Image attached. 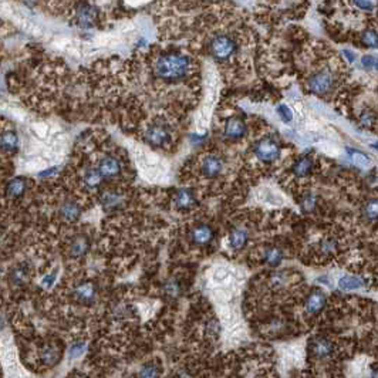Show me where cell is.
Masks as SVG:
<instances>
[{
    "label": "cell",
    "mask_w": 378,
    "mask_h": 378,
    "mask_svg": "<svg viewBox=\"0 0 378 378\" xmlns=\"http://www.w3.org/2000/svg\"><path fill=\"white\" fill-rule=\"evenodd\" d=\"M191 61L185 54L181 53H168L158 58L154 72L158 79L165 81H177L184 79L189 70Z\"/></svg>",
    "instance_id": "6da1fadb"
},
{
    "label": "cell",
    "mask_w": 378,
    "mask_h": 378,
    "mask_svg": "<svg viewBox=\"0 0 378 378\" xmlns=\"http://www.w3.org/2000/svg\"><path fill=\"white\" fill-rule=\"evenodd\" d=\"M236 49H237V44L235 43V40L226 35H218L209 43L211 54L218 60H225V58L230 57L236 51Z\"/></svg>",
    "instance_id": "7a4b0ae2"
},
{
    "label": "cell",
    "mask_w": 378,
    "mask_h": 378,
    "mask_svg": "<svg viewBox=\"0 0 378 378\" xmlns=\"http://www.w3.org/2000/svg\"><path fill=\"white\" fill-rule=\"evenodd\" d=\"M255 155L263 162H273L280 155V148L273 140L263 138L255 145Z\"/></svg>",
    "instance_id": "3957f363"
},
{
    "label": "cell",
    "mask_w": 378,
    "mask_h": 378,
    "mask_svg": "<svg viewBox=\"0 0 378 378\" xmlns=\"http://www.w3.org/2000/svg\"><path fill=\"white\" fill-rule=\"evenodd\" d=\"M223 171V159L216 154H208L200 159V174L205 178H216Z\"/></svg>",
    "instance_id": "277c9868"
},
{
    "label": "cell",
    "mask_w": 378,
    "mask_h": 378,
    "mask_svg": "<svg viewBox=\"0 0 378 378\" xmlns=\"http://www.w3.org/2000/svg\"><path fill=\"white\" fill-rule=\"evenodd\" d=\"M334 84L333 76L326 70H320V72L312 74V77L308 79V88L316 94H324L331 90V87Z\"/></svg>",
    "instance_id": "5b68a950"
},
{
    "label": "cell",
    "mask_w": 378,
    "mask_h": 378,
    "mask_svg": "<svg viewBox=\"0 0 378 378\" xmlns=\"http://www.w3.org/2000/svg\"><path fill=\"white\" fill-rule=\"evenodd\" d=\"M171 132L164 124H154L145 132V141L150 144L151 147H164L165 144L169 141Z\"/></svg>",
    "instance_id": "8992f818"
},
{
    "label": "cell",
    "mask_w": 378,
    "mask_h": 378,
    "mask_svg": "<svg viewBox=\"0 0 378 378\" xmlns=\"http://www.w3.org/2000/svg\"><path fill=\"white\" fill-rule=\"evenodd\" d=\"M97 17H98V12L91 5L83 3L76 10V22L81 29H91V27H94L95 22H97Z\"/></svg>",
    "instance_id": "52a82bcc"
},
{
    "label": "cell",
    "mask_w": 378,
    "mask_h": 378,
    "mask_svg": "<svg viewBox=\"0 0 378 378\" xmlns=\"http://www.w3.org/2000/svg\"><path fill=\"white\" fill-rule=\"evenodd\" d=\"M310 351L312 356L317 360H326L333 354L334 351V344L331 340H328L327 337H316L312 346H310Z\"/></svg>",
    "instance_id": "ba28073f"
},
{
    "label": "cell",
    "mask_w": 378,
    "mask_h": 378,
    "mask_svg": "<svg viewBox=\"0 0 378 378\" xmlns=\"http://www.w3.org/2000/svg\"><path fill=\"white\" fill-rule=\"evenodd\" d=\"M326 303H327V296L321 290L316 289L313 292L308 293V296L304 300V308L310 316H316L324 308Z\"/></svg>",
    "instance_id": "9c48e42d"
},
{
    "label": "cell",
    "mask_w": 378,
    "mask_h": 378,
    "mask_svg": "<svg viewBox=\"0 0 378 378\" xmlns=\"http://www.w3.org/2000/svg\"><path fill=\"white\" fill-rule=\"evenodd\" d=\"M215 230L212 226L205 225V223H199L191 230V240L193 245L196 246H205L214 240Z\"/></svg>",
    "instance_id": "30bf717a"
},
{
    "label": "cell",
    "mask_w": 378,
    "mask_h": 378,
    "mask_svg": "<svg viewBox=\"0 0 378 378\" xmlns=\"http://www.w3.org/2000/svg\"><path fill=\"white\" fill-rule=\"evenodd\" d=\"M97 169L102 178H114L121 172V162L115 157H104L100 159Z\"/></svg>",
    "instance_id": "8fae6325"
},
{
    "label": "cell",
    "mask_w": 378,
    "mask_h": 378,
    "mask_svg": "<svg viewBox=\"0 0 378 378\" xmlns=\"http://www.w3.org/2000/svg\"><path fill=\"white\" fill-rule=\"evenodd\" d=\"M58 215L63 221L76 222L81 216V207L76 200L67 199L58 208Z\"/></svg>",
    "instance_id": "7c38bea8"
},
{
    "label": "cell",
    "mask_w": 378,
    "mask_h": 378,
    "mask_svg": "<svg viewBox=\"0 0 378 378\" xmlns=\"http://www.w3.org/2000/svg\"><path fill=\"white\" fill-rule=\"evenodd\" d=\"M249 240V230L243 226H237L229 233V246L230 249L240 250L246 246Z\"/></svg>",
    "instance_id": "4fadbf2b"
},
{
    "label": "cell",
    "mask_w": 378,
    "mask_h": 378,
    "mask_svg": "<svg viewBox=\"0 0 378 378\" xmlns=\"http://www.w3.org/2000/svg\"><path fill=\"white\" fill-rule=\"evenodd\" d=\"M124 202H125V198L118 191H107L101 196V205L104 207L106 211H115V209L121 208Z\"/></svg>",
    "instance_id": "5bb4252c"
},
{
    "label": "cell",
    "mask_w": 378,
    "mask_h": 378,
    "mask_svg": "<svg viewBox=\"0 0 378 378\" xmlns=\"http://www.w3.org/2000/svg\"><path fill=\"white\" fill-rule=\"evenodd\" d=\"M314 168V159L310 155H304L300 157L294 164H293L292 172L297 177V178H306L308 177Z\"/></svg>",
    "instance_id": "9a60e30c"
},
{
    "label": "cell",
    "mask_w": 378,
    "mask_h": 378,
    "mask_svg": "<svg viewBox=\"0 0 378 378\" xmlns=\"http://www.w3.org/2000/svg\"><path fill=\"white\" fill-rule=\"evenodd\" d=\"M95 286L91 282H83L74 289V297L81 303H91L95 299Z\"/></svg>",
    "instance_id": "2e32d148"
},
{
    "label": "cell",
    "mask_w": 378,
    "mask_h": 378,
    "mask_svg": "<svg viewBox=\"0 0 378 378\" xmlns=\"http://www.w3.org/2000/svg\"><path fill=\"white\" fill-rule=\"evenodd\" d=\"M88 249H90V240L84 235L74 236L70 242V246H68V252L73 257L84 256Z\"/></svg>",
    "instance_id": "e0dca14e"
},
{
    "label": "cell",
    "mask_w": 378,
    "mask_h": 378,
    "mask_svg": "<svg viewBox=\"0 0 378 378\" xmlns=\"http://www.w3.org/2000/svg\"><path fill=\"white\" fill-rule=\"evenodd\" d=\"M174 202H175V205L179 209H192L195 205H196V199H195V195H193L192 191H189V189H179L175 193V196H174Z\"/></svg>",
    "instance_id": "ac0fdd59"
},
{
    "label": "cell",
    "mask_w": 378,
    "mask_h": 378,
    "mask_svg": "<svg viewBox=\"0 0 378 378\" xmlns=\"http://www.w3.org/2000/svg\"><path fill=\"white\" fill-rule=\"evenodd\" d=\"M245 131H246V124L240 118H237V117L230 118L226 122V125H225V135L228 136V138H232V140L243 136Z\"/></svg>",
    "instance_id": "d6986e66"
},
{
    "label": "cell",
    "mask_w": 378,
    "mask_h": 378,
    "mask_svg": "<svg viewBox=\"0 0 378 378\" xmlns=\"http://www.w3.org/2000/svg\"><path fill=\"white\" fill-rule=\"evenodd\" d=\"M262 259L263 262L267 266L270 267H278L279 264L283 262L285 259V253L282 252V249H279L276 246H270V248H266L262 253Z\"/></svg>",
    "instance_id": "ffe728a7"
},
{
    "label": "cell",
    "mask_w": 378,
    "mask_h": 378,
    "mask_svg": "<svg viewBox=\"0 0 378 378\" xmlns=\"http://www.w3.org/2000/svg\"><path fill=\"white\" fill-rule=\"evenodd\" d=\"M27 189V181L24 178L12 179L6 185V195L9 198H19Z\"/></svg>",
    "instance_id": "44dd1931"
},
{
    "label": "cell",
    "mask_w": 378,
    "mask_h": 378,
    "mask_svg": "<svg viewBox=\"0 0 378 378\" xmlns=\"http://www.w3.org/2000/svg\"><path fill=\"white\" fill-rule=\"evenodd\" d=\"M19 145V136L15 131H5L0 134V150L15 151Z\"/></svg>",
    "instance_id": "7402d4cb"
},
{
    "label": "cell",
    "mask_w": 378,
    "mask_h": 378,
    "mask_svg": "<svg viewBox=\"0 0 378 378\" xmlns=\"http://www.w3.org/2000/svg\"><path fill=\"white\" fill-rule=\"evenodd\" d=\"M338 286L342 290H358L365 286V280L360 276H342L338 280Z\"/></svg>",
    "instance_id": "603a6c76"
},
{
    "label": "cell",
    "mask_w": 378,
    "mask_h": 378,
    "mask_svg": "<svg viewBox=\"0 0 378 378\" xmlns=\"http://www.w3.org/2000/svg\"><path fill=\"white\" fill-rule=\"evenodd\" d=\"M102 179L104 178L101 177V174L98 172L97 168H88V169L84 172V175H83V182H84V185H86L87 188H90V189L97 188V186L102 182Z\"/></svg>",
    "instance_id": "cb8c5ba5"
},
{
    "label": "cell",
    "mask_w": 378,
    "mask_h": 378,
    "mask_svg": "<svg viewBox=\"0 0 378 378\" xmlns=\"http://www.w3.org/2000/svg\"><path fill=\"white\" fill-rule=\"evenodd\" d=\"M338 249V242L335 240L334 237H324L323 240L319 243V252L324 256H330L334 255Z\"/></svg>",
    "instance_id": "d4e9b609"
},
{
    "label": "cell",
    "mask_w": 378,
    "mask_h": 378,
    "mask_svg": "<svg viewBox=\"0 0 378 378\" xmlns=\"http://www.w3.org/2000/svg\"><path fill=\"white\" fill-rule=\"evenodd\" d=\"M181 292H182V286L177 279H171L165 283L164 293L168 299H177V297H179Z\"/></svg>",
    "instance_id": "484cf974"
},
{
    "label": "cell",
    "mask_w": 378,
    "mask_h": 378,
    "mask_svg": "<svg viewBox=\"0 0 378 378\" xmlns=\"http://www.w3.org/2000/svg\"><path fill=\"white\" fill-rule=\"evenodd\" d=\"M58 358H60V353H58L57 349L54 347H46V349L42 351V360L46 365H54L57 363Z\"/></svg>",
    "instance_id": "4316f807"
},
{
    "label": "cell",
    "mask_w": 378,
    "mask_h": 378,
    "mask_svg": "<svg viewBox=\"0 0 378 378\" xmlns=\"http://www.w3.org/2000/svg\"><path fill=\"white\" fill-rule=\"evenodd\" d=\"M138 377L140 378H159V368H158L157 364H154V363L145 364L143 368L140 370Z\"/></svg>",
    "instance_id": "83f0119b"
},
{
    "label": "cell",
    "mask_w": 378,
    "mask_h": 378,
    "mask_svg": "<svg viewBox=\"0 0 378 378\" xmlns=\"http://www.w3.org/2000/svg\"><path fill=\"white\" fill-rule=\"evenodd\" d=\"M363 214L368 221H375V219H377V200H368V202L364 205Z\"/></svg>",
    "instance_id": "f1b7e54d"
},
{
    "label": "cell",
    "mask_w": 378,
    "mask_h": 378,
    "mask_svg": "<svg viewBox=\"0 0 378 378\" xmlns=\"http://www.w3.org/2000/svg\"><path fill=\"white\" fill-rule=\"evenodd\" d=\"M86 349L87 346L84 341L73 342L72 346H70V349H68V356H70V358H77V357H80L86 351Z\"/></svg>",
    "instance_id": "f546056e"
},
{
    "label": "cell",
    "mask_w": 378,
    "mask_h": 378,
    "mask_svg": "<svg viewBox=\"0 0 378 378\" xmlns=\"http://www.w3.org/2000/svg\"><path fill=\"white\" fill-rule=\"evenodd\" d=\"M301 209L304 211V212H312L316 207V196H314L313 193H307L303 196V199H301Z\"/></svg>",
    "instance_id": "4dcf8cb0"
},
{
    "label": "cell",
    "mask_w": 378,
    "mask_h": 378,
    "mask_svg": "<svg viewBox=\"0 0 378 378\" xmlns=\"http://www.w3.org/2000/svg\"><path fill=\"white\" fill-rule=\"evenodd\" d=\"M361 40H363V43L365 44L367 47H372V49L377 47V33H375L374 30H368V31L363 33Z\"/></svg>",
    "instance_id": "1f68e13d"
},
{
    "label": "cell",
    "mask_w": 378,
    "mask_h": 378,
    "mask_svg": "<svg viewBox=\"0 0 378 378\" xmlns=\"http://www.w3.org/2000/svg\"><path fill=\"white\" fill-rule=\"evenodd\" d=\"M24 279H26V269L24 267H16L12 271V274H10V280L15 283V285H20L24 282Z\"/></svg>",
    "instance_id": "d6a6232c"
},
{
    "label": "cell",
    "mask_w": 378,
    "mask_h": 378,
    "mask_svg": "<svg viewBox=\"0 0 378 378\" xmlns=\"http://www.w3.org/2000/svg\"><path fill=\"white\" fill-rule=\"evenodd\" d=\"M278 111H279V115L283 118V121L285 122L292 121L293 115H292V111L289 110V107H286V106H280V107L278 108Z\"/></svg>",
    "instance_id": "836d02e7"
},
{
    "label": "cell",
    "mask_w": 378,
    "mask_h": 378,
    "mask_svg": "<svg viewBox=\"0 0 378 378\" xmlns=\"http://www.w3.org/2000/svg\"><path fill=\"white\" fill-rule=\"evenodd\" d=\"M353 2L357 8L361 9V10H372L374 9V5L371 0H353Z\"/></svg>",
    "instance_id": "e575fe53"
},
{
    "label": "cell",
    "mask_w": 378,
    "mask_h": 378,
    "mask_svg": "<svg viewBox=\"0 0 378 378\" xmlns=\"http://www.w3.org/2000/svg\"><path fill=\"white\" fill-rule=\"evenodd\" d=\"M363 64L367 67H371V68H375L377 67V60H375V57L374 56H365V57L363 58Z\"/></svg>",
    "instance_id": "d590c367"
},
{
    "label": "cell",
    "mask_w": 378,
    "mask_h": 378,
    "mask_svg": "<svg viewBox=\"0 0 378 378\" xmlns=\"http://www.w3.org/2000/svg\"><path fill=\"white\" fill-rule=\"evenodd\" d=\"M54 280H56V271H53V273H50V274H47V276L43 279V285L51 286L53 283H54Z\"/></svg>",
    "instance_id": "8d00e7d4"
},
{
    "label": "cell",
    "mask_w": 378,
    "mask_h": 378,
    "mask_svg": "<svg viewBox=\"0 0 378 378\" xmlns=\"http://www.w3.org/2000/svg\"><path fill=\"white\" fill-rule=\"evenodd\" d=\"M177 378H193L192 374H189L188 371H182V372H179Z\"/></svg>",
    "instance_id": "74e56055"
}]
</instances>
